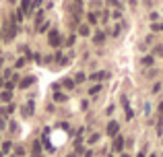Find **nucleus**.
Returning a JSON list of instances; mask_svg holds the SVG:
<instances>
[{"mask_svg": "<svg viewBox=\"0 0 163 157\" xmlns=\"http://www.w3.org/2000/svg\"><path fill=\"white\" fill-rule=\"evenodd\" d=\"M12 37H15V27H12V23H10V21H6V23H4V39H6V41H10Z\"/></svg>", "mask_w": 163, "mask_h": 157, "instance_id": "1", "label": "nucleus"}, {"mask_svg": "<svg viewBox=\"0 0 163 157\" xmlns=\"http://www.w3.org/2000/svg\"><path fill=\"white\" fill-rule=\"evenodd\" d=\"M48 41H50V45L58 48V45L62 43V37H60V33H58V31H52V33H50V37H48Z\"/></svg>", "mask_w": 163, "mask_h": 157, "instance_id": "2", "label": "nucleus"}, {"mask_svg": "<svg viewBox=\"0 0 163 157\" xmlns=\"http://www.w3.org/2000/svg\"><path fill=\"white\" fill-rule=\"evenodd\" d=\"M120 130V126H118V122H110L107 124V134L110 136H116V132Z\"/></svg>", "mask_w": 163, "mask_h": 157, "instance_id": "3", "label": "nucleus"}, {"mask_svg": "<svg viewBox=\"0 0 163 157\" xmlns=\"http://www.w3.org/2000/svg\"><path fill=\"white\" fill-rule=\"evenodd\" d=\"M122 147H124V139L116 134V141H114V151H122Z\"/></svg>", "mask_w": 163, "mask_h": 157, "instance_id": "4", "label": "nucleus"}, {"mask_svg": "<svg viewBox=\"0 0 163 157\" xmlns=\"http://www.w3.org/2000/svg\"><path fill=\"white\" fill-rule=\"evenodd\" d=\"M103 39H105V33H103V31H97V33L93 35V41H95V43H103Z\"/></svg>", "mask_w": 163, "mask_h": 157, "instance_id": "5", "label": "nucleus"}, {"mask_svg": "<svg viewBox=\"0 0 163 157\" xmlns=\"http://www.w3.org/2000/svg\"><path fill=\"white\" fill-rule=\"evenodd\" d=\"M31 83H33V77H25L23 81H21V85H19V87H23V89H27V87H29Z\"/></svg>", "mask_w": 163, "mask_h": 157, "instance_id": "6", "label": "nucleus"}, {"mask_svg": "<svg viewBox=\"0 0 163 157\" xmlns=\"http://www.w3.org/2000/svg\"><path fill=\"white\" fill-rule=\"evenodd\" d=\"M79 33H81L83 37H85V35H89V25H85V23H81V27H79Z\"/></svg>", "mask_w": 163, "mask_h": 157, "instance_id": "7", "label": "nucleus"}, {"mask_svg": "<svg viewBox=\"0 0 163 157\" xmlns=\"http://www.w3.org/2000/svg\"><path fill=\"white\" fill-rule=\"evenodd\" d=\"M105 77H107V73H95V75H91V78H95V81H103Z\"/></svg>", "mask_w": 163, "mask_h": 157, "instance_id": "8", "label": "nucleus"}, {"mask_svg": "<svg viewBox=\"0 0 163 157\" xmlns=\"http://www.w3.org/2000/svg\"><path fill=\"white\" fill-rule=\"evenodd\" d=\"M140 62H143L145 66H151V64H153V58H151V56H145V58H143Z\"/></svg>", "mask_w": 163, "mask_h": 157, "instance_id": "9", "label": "nucleus"}, {"mask_svg": "<svg viewBox=\"0 0 163 157\" xmlns=\"http://www.w3.org/2000/svg\"><path fill=\"white\" fill-rule=\"evenodd\" d=\"M62 85H64L66 89H72V87H75V81H72V78H66V81H64Z\"/></svg>", "mask_w": 163, "mask_h": 157, "instance_id": "10", "label": "nucleus"}, {"mask_svg": "<svg viewBox=\"0 0 163 157\" xmlns=\"http://www.w3.org/2000/svg\"><path fill=\"white\" fill-rule=\"evenodd\" d=\"M10 97H12V95H10V91H4V93L0 95V99H2V101H10Z\"/></svg>", "mask_w": 163, "mask_h": 157, "instance_id": "11", "label": "nucleus"}, {"mask_svg": "<svg viewBox=\"0 0 163 157\" xmlns=\"http://www.w3.org/2000/svg\"><path fill=\"white\" fill-rule=\"evenodd\" d=\"M54 99H56L58 103H62V101H66V95H62V93H56V95H54Z\"/></svg>", "mask_w": 163, "mask_h": 157, "instance_id": "12", "label": "nucleus"}, {"mask_svg": "<svg viewBox=\"0 0 163 157\" xmlns=\"http://www.w3.org/2000/svg\"><path fill=\"white\" fill-rule=\"evenodd\" d=\"M87 19H89V23H97V15H95V12H89Z\"/></svg>", "mask_w": 163, "mask_h": 157, "instance_id": "13", "label": "nucleus"}, {"mask_svg": "<svg viewBox=\"0 0 163 157\" xmlns=\"http://www.w3.org/2000/svg\"><path fill=\"white\" fill-rule=\"evenodd\" d=\"M10 149H12V145H10V143H4V145H2V151H0V153H8Z\"/></svg>", "mask_w": 163, "mask_h": 157, "instance_id": "14", "label": "nucleus"}, {"mask_svg": "<svg viewBox=\"0 0 163 157\" xmlns=\"http://www.w3.org/2000/svg\"><path fill=\"white\" fill-rule=\"evenodd\" d=\"M155 56H163V45H155Z\"/></svg>", "mask_w": 163, "mask_h": 157, "instance_id": "15", "label": "nucleus"}, {"mask_svg": "<svg viewBox=\"0 0 163 157\" xmlns=\"http://www.w3.org/2000/svg\"><path fill=\"white\" fill-rule=\"evenodd\" d=\"M132 118H134V112L130 108H126V120H132Z\"/></svg>", "mask_w": 163, "mask_h": 157, "instance_id": "16", "label": "nucleus"}, {"mask_svg": "<svg viewBox=\"0 0 163 157\" xmlns=\"http://www.w3.org/2000/svg\"><path fill=\"white\" fill-rule=\"evenodd\" d=\"M15 153H17L19 157H23V155H25V149H23V147H17V149H15Z\"/></svg>", "mask_w": 163, "mask_h": 157, "instance_id": "17", "label": "nucleus"}, {"mask_svg": "<svg viewBox=\"0 0 163 157\" xmlns=\"http://www.w3.org/2000/svg\"><path fill=\"white\" fill-rule=\"evenodd\" d=\"M157 19H159V15H157V12H151V15H149V21H153V23H155Z\"/></svg>", "mask_w": 163, "mask_h": 157, "instance_id": "18", "label": "nucleus"}, {"mask_svg": "<svg viewBox=\"0 0 163 157\" xmlns=\"http://www.w3.org/2000/svg\"><path fill=\"white\" fill-rule=\"evenodd\" d=\"M75 81H77V83H81V81H85V75H83V73H79V75L75 77Z\"/></svg>", "mask_w": 163, "mask_h": 157, "instance_id": "19", "label": "nucleus"}, {"mask_svg": "<svg viewBox=\"0 0 163 157\" xmlns=\"http://www.w3.org/2000/svg\"><path fill=\"white\" fill-rule=\"evenodd\" d=\"M12 87H15V81H8V83H6V91H10Z\"/></svg>", "mask_w": 163, "mask_h": 157, "instance_id": "20", "label": "nucleus"}, {"mask_svg": "<svg viewBox=\"0 0 163 157\" xmlns=\"http://www.w3.org/2000/svg\"><path fill=\"white\" fill-rule=\"evenodd\" d=\"M99 89H101V85H95V87H91V91H89V93H97Z\"/></svg>", "mask_w": 163, "mask_h": 157, "instance_id": "21", "label": "nucleus"}, {"mask_svg": "<svg viewBox=\"0 0 163 157\" xmlns=\"http://www.w3.org/2000/svg\"><path fill=\"white\" fill-rule=\"evenodd\" d=\"M48 27H50V25H48V23H43V25H39V31H41V33H43V31H48Z\"/></svg>", "mask_w": 163, "mask_h": 157, "instance_id": "22", "label": "nucleus"}, {"mask_svg": "<svg viewBox=\"0 0 163 157\" xmlns=\"http://www.w3.org/2000/svg\"><path fill=\"white\" fill-rule=\"evenodd\" d=\"M159 89H161V85H159V83H155V87H153V93H159Z\"/></svg>", "mask_w": 163, "mask_h": 157, "instance_id": "23", "label": "nucleus"}, {"mask_svg": "<svg viewBox=\"0 0 163 157\" xmlns=\"http://www.w3.org/2000/svg\"><path fill=\"white\" fill-rule=\"evenodd\" d=\"M75 39H77V37H75V35H70V37H68V41H66V43H68V45H72V43H75Z\"/></svg>", "mask_w": 163, "mask_h": 157, "instance_id": "24", "label": "nucleus"}, {"mask_svg": "<svg viewBox=\"0 0 163 157\" xmlns=\"http://www.w3.org/2000/svg\"><path fill=\"white\" fill-rule=\"evenodd\" d=\"M23 8H25V10H29V0H23Z\"/></svg>", "mask_w": 163, "mask_h": 157, "instance_id": "25", "label": "nucleus"}, {"mask_svg": "<svg viewBox=\"0 0 163 157\" xmlns=\"http://www.w3.org/2000/svg\"><path fill=\"white\" fill-rule=\"evenodd\" d=\"M4 126H6V122H4V120L0 118V128H4Z\"/></svg>", "mask_w": 163, "mask_h": 157, "instance_id": "26", "label": "nucleus"}, {"mask_svg": "<svg viewBox=\"0 0 163 157\" xmlns=\"http://www.w3.org/2000/svg\"><path fill=\"white\" fill-rule=\"evenodd\" d=\"M159 112H161V116H163V101L159 103Z\"/></svg>", "mask_w": 163, "mask_h": 157, "instance_id": "27", "label": "nucleus"}, {"mask_svg": "<svg viewBox=\"0 0 163 157\" xmlns=\"http://www.w3.org/2000/svg\"><path fill=\"white\" fill-rule=\"evenodd\" d=\"M8 2H10V4H15V2H17V0H8Z\"/></svg>", "mask_w": 163, "mask_h": 157, "instance_id": "28", "label": "nucleus"}, {"mask_svg": "<svg viewBox=\"0 0 163 157\" xmlns=\"http://www.w3.org/2000/svg\"><path fill=\"white\" fill-rule=\"evenodd\" d=\"M138 157H145V153H138Z\"/></svg>", "mask_w": 163, "mask_h": 157, "instance_id": "29", "label": "nucleus"}, {"mask_svg": "<svg viewBox=\"0 0 163 157\" xmlns=\"http://www.w3.org/2000/svg\"><path fill=\"white\" fill-rule=\"evenodd\" d=\"M122 157H130V155H122Z\"/></svg>", "mask_w": 163, "mask_h": 157, "instance_id": "30", "label": "nucleus"}, {"mask_svg": "<svg viewBox=\"0 0 163 157\" xmlns=\"http://www.w3.org/2000/svg\"><path fill=\"white\" fill-rule=\"evenodd\" d=\"M0 35H2V31H0ZM0 39H2V37H0Z\"/></svg>", "mask_w": 163, "mask_h": 157, "instance_id": "31", "label": "nucleus"}]
</instances>
